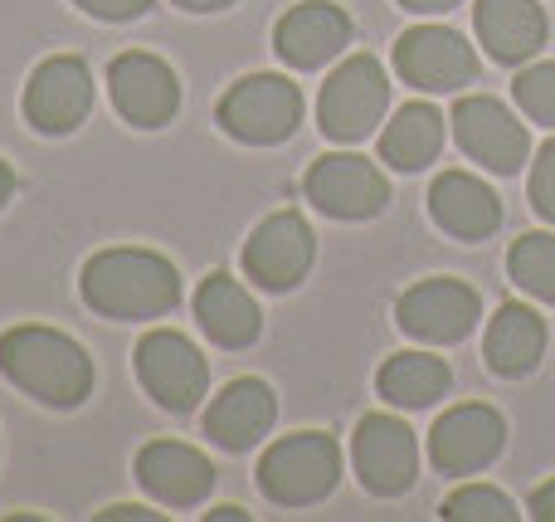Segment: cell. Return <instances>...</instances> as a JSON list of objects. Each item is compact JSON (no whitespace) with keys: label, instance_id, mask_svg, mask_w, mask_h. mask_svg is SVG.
<instances>
[{"label":"cell","instance_id":"e575fe53","mask_svg":"<svg viewBox=\"0 0 555 522\" xmlns=\"http://www.w3.org/2000/svg\"><path fill=\"white\" fill-rule=\"evenodd\" d=\"M210 522H244V508H215Z\"/></svg>","mask_w":555,"mask_h":522},{"label":"cell","instance_id":"d4e9b609","mask_svg":"<svg viewBox=\"0 0 555 522\" xmlns=\"http://www.w3.org/2000/svg\"><path fill=\"white\" fill-rule=\"evenodd\" d=\"M507 273L531 298L555 303V234H521L507 250Z\"/></svg>","mask_w":555,"mask_h":522},{"label":"cell","instance_id":"52a82bcc","mask_svg":"<svg viewBox=\"0 0 555 522\" xmlns=\"http://www.w3.org/2000/svg\"><path fill=\"white\" fill-rule=\"evenodd\" d=\"M302 191L332 220H371L390 201V181L375 171L371 156H356V152H332L322 162H312Z\"/></svg>","mask_w":555,"mask_h":522},{"label":"cell","instance_id":"4fadbf2b","mask_svg":"<svg viewBox=\"0 0 555 522\" xmlns=\"http://www.w3.org/2000/svg\"><path fill=\"white\" fill-rule=\"evenodd\" d=\"M453 137H459V147L473 156V162L488 166V171H498V176L521 171V162L531 156L527 127L507 113V103L482 98V93L463 98V103L453 107Z\"/></svg>","mask_w":555,"mask_h":522},{"label":"cell","instance_id":"603a6c76","mask_svg":"<svg viewBox=\"0 0 555 522\" xmlns=\"http://www.w3.org/2000/svg\"><path fill=\"white\" fill-rule=\"evenodd\" d=\"M443 147V113L434 103H410L395 113V123L380 132V162L395 171H420Z\"/></svg>","mask_w":555,"mask_h":522},{"label":"cell","instance_id":"4dcf8cb0","mask_svg":"<svg viewBox=\"0 0 555 522\" xmlns=\"http://www.w3.org/2000/svg\"><path fill=\"white\" fill-rule=\"evenodd\" d=\"M103 522H156L162 513H152V508H132V504H122V508H107V513H98Z\"/></svg>","mask_w":555,"mask_h":522},{"label":"cell","instance_id":"f546056e","mask_svg":"<svg viewBox=\"0 0 555 522\" xmlns=\"http://www.w3.org/2000/svg\"><path fill=\"white\" fill-rule=\"evenodd\" d=\"M531 518L555 522V479H551V484H541L537 494H531Z\"/></svg>","mask_w":555,"mask_h":522},{"label":"cell","instance_id":"e0dca14e","mask_svg":"<svg viewBox=\"0 0 555 522\" xmlns=\"http://www.w3.org/2000/svg\"><path fill=\"white\" fill-rule=\"evenodd\" d=\"M351 44V20L332 0H302L273 29V49L287 68H322Z\"/></svg>","mask_w":555,"mask_h":522},{"label":"cell","instance_id":"4316f807","mask_svg":"<svg viewBox=\"0 0 555 522\" xmlns=\"http://www.w3.org/2000/svg\"><path fill=\"white\" fill-rule=\"evenodd\" d=\"M517 107L541 127H555V64H531L512 78Z\"/></svg>","mask_w":555,"mask_h":522},{"label":"cell","instance_id":"9c48e42d","mask_svg":"<svg viewBox=\"0 0 555 522\" xmlns=\"http://www.w3.org/2000/svg\"><path fill=\"white\" fill-rule=\"evenodd\" d=\"M93 107V74L78 54H59L44 59V64L29 74L25 84V117L35 132L44 137H64L74 132L78 123Z\"/></svg>","mask_w":555,"mask_h":522},{"label":"cell","instance_id":"1f68e13d","mask_svg":"<svg viewBox=\"0 0 555 522\" xmlns=\"http://www.w3.org/2000/svg\"><path fill=\"white\" fill-rule=\"evenodd\" d=\"M404 10H414V15H443V10H453L459 0H400Z\"/></svg>","mask_w":555,"mask_h":522},{"label":"cell","instance_id":"30bf717a","mask_svg":"<svg viewBox=\"0 0 555 522\" xmlns=\"http://www.w3.org/2000/svg\"><path fill=\"white\" fill-rule=\"evenodd\" d=\"M312 254H317L312 225L297 211H278L249 234V244H244V273H249L259 289L287 293L312 269Z\"/></svg>","mask_w":555,"mask_h":522},{"label":"cell","instance_id":"7c38bea8","mask_svg":"<svg viewBox=\"0 0 555 522\" xmlns=\"http://www.w3.org/2000/svg\"><path fill=\"white\" fill-rule=\"evenodd\" d=\"M482 318V303L459 279H424L400 293L395 322L420 342H463Z\"/></svg>","mask_w":555,"mask_h":522},{"label":"cell","instance_id":"5b68a950","mask_svg":"<svg viewBox=\"0 0 555 522\" xmlns=\"http://www.w3.org/2000/svg\"><path fill=\"white\" fill-rule=\"evenodd\" d=\"M302 123V88L283 74H249L220 98V127L234 142L273 147Z\"/></svg>","mask_w":555,"mask_h":522},{"label":"cell","instance_id":"7402d4cb","mask_svg":"<svg viewBox=\"0 0 555 522\" xmlns=\"http://www.w3.org/2000/svg\"><path fill=\"white\" fill-rule=\"evenodd\" d=\"M482 357L498 377H531L546 357V322L527 303H502L482 338Z\"/></svg>","mask_w":555,"mask_h":522},{"label":"cell","instance_id":"8fae6325","mask_svg":"<svg viewBox=\"0 0 555 522\" xmlns=\"http://www.w3.org/2000/svg\"><path fill=\"white\" fill-rule=\"evenodd\" d=\"M351 459L361 484L375 498L404 494L414 484V474H420V445H414V430L400 416H365L356 425Z\"/></svg>","mask_w":555,"mask_h":522},{"label":"cell","instance_id":"3957f363","mask_svg":"<svg viewBox=\"0 0 555 522\" xmlns=\"http://www.w3.org/2000/svg\"><path fill=\"white\" fill-rule=\"evenodd\" d=\"M341 479V445L322 430H302L269 445V455L259 459V488L273 498L278 508H312Z\"/></svg>","mask_w":555,"mask_h":522},{"label":"cell","instance_id":"484cf974","mask_svg":"<svg viewBox=\"0 0 555 522\" xmlns=\"http://www.w3.org/2000/svg\"><path fill=\"white\" fill-rule=\"evenodd\" d=\"M443 518L449 522H512L521 513L507 494H498V488H488V484H473V488H459V494L443 498Z\"/></svg>","mask_w":555,"mask_h":522},{"label":"cell","instance_id":"7a4b0ae2","mask_svg":"<svg viewBox=\"0 0 555 522\" xmlns=\"http://www.w3.org/2000/svg\"><path fill=\"white\" fill-rule=\"evenodd\" d=\"M0 371L20 391H29L35 400L59 406V410L83 406L88 391H93V361H88V352L74 338H64L54 328H39V322L10 328L0 338Z\"/></svg>","mask_w":555,"mask_h":522},{"label":"cell","instance_id":"ac0fdd59","mask_svg":"<svg viewBox=\"0 0 555 522\" xmlns=\"http://www.w3.org/2000/svg\"><path fill=\"white\" fill-rule=\"evenodd\" d=\"M278 400L259 377H240L210 400L205 410V435L220 449H254L273 430Z\"/></svg>","mask_w":555,"mask_h":522},{"label":"cell","instance_id":"f1b7e54d","mask_svg":"<svg viewBox=\"0 0 555 522\" xmlns=\"http://www.w3.org/2000/svg\"><path fill=\"white\" fill-rule=\"evenodd\" d=\"M78 5H83L88 15H103V20H132V15H142L152 0H78Z\"/></svg>","mask_w":555,"mask_h":522},{"label":"cell","instance_id":"83f0119b","mask_svg":"<svg viewBox=\"0 0 555 522\" xmlns=\"http://www.w3.org/2000/svg\"><path fill=\"white\" fill-rule=\"evenodd\" d=\"M531 211L555 225V137L541 147L537 166H531Z\"/></svg>","mask_w":555,"mask_h":522},{"label":"cell","instance_id":"5bb4252c","mask_svg":"<svg viewBox=\"0 0 555 522\" xmlns=\"http://www.w3.org/2000/svg\"><path fill=\"white\" fill-rule=\"evenodd\" d=\"M507 445V420L492 406H453L449 416H439V425L429 430V459L443 474H478Z\"/></svg>","mask_w":555,"mask_h":522},{"label":"cell","instance_id":"ba28073f","mask_svg":"<svg viewBox=\"0 0 555 522\" xmlns=\"http://www.w3.org/2000/svg\"><path fill=\"white\" fill-rule=\"evenodd\" d=\"M395 74L424 93H453V88L478 78V54L459 29L443 25H414L395 44Z\"/></svg>","mask_w":555,"mask_h":522},{"label":"cell","instance_id":"6da1fadb","mask_svg":"<svg viewBox=\"0 0 555 522\" xmlns=\"http://www.w3.org/2000/svg\"><path fill=\"white\" fill-rule=\"evenodd\" d=\"M83 303L103 318H162L181 303V273L152 250H103L83 264Z\"/></svg>","mask_w":555,"mask_h":522},{"label":"cell","instance_id":"836d02e7","mask_svg":"<svg viewBox=\"0 0 555 522\" xmlns=\"http://www.w3.org/2000/svg\"><path fill=\"white\" fill-rule=\"evenodd\" d=\"M10 191H15V171H10V166L0 162V205L10 201Z\"/></svg>","mask_w":555,"mask_h":522},{"label":"cell","instance_id":"8992f818","mask_svg":"<svg viewBox=\"0 0 555 522\" xmlns=\"http://www.w3.org/2000/svg\"><path fill=\"white\" fill-rule=\"evenodd\" d=\"M137 381H142L146 396L162 410L185 416V410L201 406L205 386H210V367H205V357L195 352L191 338H181L171 328H156L137 342Z\"/></svg>","mask_w":555,"mask_h":522},{"label":"cell","instance_id":"9a60e30c","mask_svg":"<svg viewBox=\"0 0 555 522\" xmlns=\"http://www.w3.org/2000/svg\"><path fill=\"white\" fill-rule=\"evenodd\" d=\"M107 93H113L117 113L132 127H162L176 117L181 107V84H176L171 64L156 54H117L113 68H107Z\"/></svg>","mask_w":555,"mask_h":522},{"label":"cell","instance_id":"2e32d148","mask_svg":"<svg viewBox=\"0 0 555 522\" xmlns=\"http://www.w3.org/2000/svg\"><path fill=\"white\" fill-rule=\"evenodd\" d=\"M137 479H142V488L156 498V504L195 508V504L210 498L215 464L195 445H181V440H152V445L137 455Z\"/></svg>","mask_w":555,"mask_h":522},{"label":"cell","instance_id":"cb8c5ba5","mask_svg":"<svg viewBox=\"0 0 555 522\" xmlns=\"http://www.w3.org/2000/svg\"><path fill=\"white\" fill-rule=\"evenodd\" d=\"M449 367L429 352H400L380 367V396L390 406H404V410H424L434 406L439 396H449Z\"/></svg>","mask_w":555,"mask_h":522},{"label":"cell","instance_id":"ffe728a7","mask_svg":"<svg viewBox=\"0 0 555 522\" xmlns=\"http://www.w3.org/2000/svg\"><path fill=\"white\" fill-rule=\"evenodd\" d=\"M473 25H478L482 49L498 64H527L531 54H541V44L551 35L546 10L537 0H478Z\"/></svg>","mask_w":555,"mask_h":522},{"label":"cell","instance_id":"277c9868","mask_svg":"<svg viewBox=\"0 0 555 522\" xmlns=\"http://www.w3.org/2000/svg\"><path fill=\"white\" fill-rule=\"evenodd\" d=\"M390 107V78H385L375 54H351L346 64H336V74L322 84L317 98V123L332 142H365L375 132V123Z\"/></svg>","mask_w":555,"mask_h":522},{"label":"cell","instance_id":"d6986e66","mask_svg":"<svg viewBox=\"0 0 555 522\" xmlns=\"http://www.w3.org/2000/svg\"><path fill=\"white\" fill-rule=\"evenodd\" d=\"M429 215L443 234L453 240H488L502 225V201L492 195L488 181L468 171H443L429 186Z\"/></svg>","mask_w":555,"mask_h":522},{"label":"cell","instance_id":"d6a6232c","mask_svg":"<svg viewBox=\"0 0 555 522\" xmlns=\"http://www.w3.org/2000/svg\"><path fill=\"white\" fill-rule=\"evenodd\" d=\"M171 5H181V10H195V15H205V10H224V5H234V0H171Z\"/></svg>","mask_w":555,"mask_h":522},{"label":"cell","instance_id":"44dd1931","mask_svg":"<svg viewBox=\"0 0 555 522\" xmlns=\"http://www.w3.org/2000/svg\"><path fill=\"white\" fill-rule=\"evenodd\" d=\"M195 322L201 332L224 352H240L249 342H259V328H263V313L230 273H210V279L195 289Z\"/></svg>","mask_w":555,"mask_h":522}]
</instances>
